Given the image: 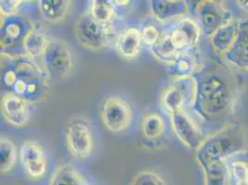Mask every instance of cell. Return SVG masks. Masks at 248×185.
I'll list each match as a JSON object with an SVG mask.
<instances>
[{
  "instance_id": "21",
  "label": "cell",
  "mask_w": 248,
  "mask_h": 185,
  "mask_svg": "<svg viewBox=\"0 0 248 185\" xmlns=\"http://www.w3.org/2000/svg\"><path fill=\"white\" fill-rule=\"evenodd\" d=\"M49 39L39 29L32 27L22 42V49L25 56L31 60L42 58Z\"/></svg>"
},
{
  "instance_id": "15",
  "label": "cell",
  "mask_w": 248,
  "mask_h": 185,
  "mask_svg": "<svg viewBox=\"0 0 248 185\" xmlns=\"http://www.w3.org/2000/svg\"><path fill=\"white\" fill-rule=\"evenodd\" d=\"M31 28V24L20 16L1 19V53H9L17 44L22 47L23 39Z\"/></svg>"
},
{
  "instance_id": "26",
  "label": "cell",
  "mask_w": 248,
  "mask_h": 185,
  "mask_svg": "<svg viewBox=\"0 0 248 185\" xmlns=\"http://www.w3.org/2000/svg\"><path fill=\"white\" fill-rule=\"evenodd\" d=\"M17 162V146L11 140L0 139V170L2 174L11 172Z\"/></svg>"
},
{
  "instance_id": "24",
  "label": "cell",
  "mask_w": 248,
  "mask_h": 185,
  "mask_svg": "<svg viewBox=\"0 0 248 185\" xmlns=\"http://www.w3.org/2000/svg\"><path fill=\"white\" fill-rule=\"evenodd\" d=\"M141 131L143 136L147 140L153 141L161 138L166 131L164 118L156 112L145 114L142 120Z\"/></svg>"
},
{
  "instance_id": "27",
  "label": "cell",
  "mask_w": 248,
  "mask_h": 185,
  "mask_svg": "<svg viewBox=\"0 0 248 185\" xmlns=\"http://www.w3.org/2000/svg\"><path fill=\"white\" fill-rule=\"evenodd\" d=\"M234 185H248V156L247 151L228 160Z\"/></svg>"
},
{
  "instance_id": "30",
  "label": "cell",
  "mask_w": 248,
  "mask_h": 185,
  "mask_svg": "<svg viewBox=\"0 0 248 185\" xmlns=\"http://www.w3.org/2000/svg\"><path fill=\"white\" fill-rule=\"evenodd\" d=\"M140 31H141L143 44H145V46H149L150 48L153 47L162 36L159 29L152 24L145 25Z\"/></svg>"
},
{
  "instance_id": "17",
  "label": "cell",
  "mask_w": 248,
  "mask_h": 185,
  "mask_svg": "<svg viewBox=\"0 0 248 185\" xmlns=\"http://www.w3.org/2000/svg\"><path fill=\"white\" fill-rule=\"evenodd\" d=\"M149 10L156 21L168 22L187 17L189 7L183 0H152L149 1Z\"/></svg>"
},
{
  "instance_id": "10",
  "label": "cell",
  "mask_w": 248,
  "mask_h": 185,
  "mask_svg": "<svg viewBox=\"0 0 248 185\" xmlns=\"http://www.w3.org/2000/svg\"><path fill=\"white\" fill-rule=\"evenodd\" d=\"M170 124L172 132L178 140L186 147L195 152L206 138L200 124L187 110H181L171 114Z\"/></svg>"
},
{
  "instance_id": "12",
  "label": "cell",
  "mask_w": 248,
  "mask_h": 185,
  "mask_svg": "<svg viewBox=\"0 0 248 185\" xmlns=\"http://www.w3.org/2000/svg\"><path fill=\"white\" fill-rule=\"evenodd\" d=\"M21 164L32 180H40L47 171V159L44 148L36 141H26L20 152Z\"/></svg>"
},
{
  "instance_id": "6",
  "label": "cell",
  "mask_w": 248,
  "mask_h": 185,
  "mask_svg": "<svg viewBox=\"0 0 248 185\" xmlns=\"http://www.w3.org/2000/svg\"><path fill=\"white\" fill-rule=\"evenodd\" d=\"M197 96V80L195 77L173 81V84L161 93L160 104L170 116L181 110L192 109Z\"/></svg>"
},
{
  "instance_id": "18",
  "label": "cell",
  "mask_w": 248,
  "mask_h": 185,
  "mask_svg": "<svg viewBox=\"0 0 248 185\" xmlns=\"http://www.w3.org/2000/svg\"><path fill=\"white\" fill-rule=\"evenodd\" d=\"M143 46L141 31L135 27H130L123 31L117 38L115 47L121 57L128 61L139 57Z\"/></svg>"
},
{
  "instance_id": "13",
  "label": "cell",
  "mask_w": 248,
  "mask_h": 185,
  "mask_svg": "<svg viewBox=\"0 0 248 185\" xmlns=\"http://www.w3.org/2000/svg\"><path fill=\"white\" fill-rule=\"evenodd\" d=\"M205 62L198 48L180 52L170 64L168 65L169 75L173 81L195 77Z\"/></svg>"
},
{
  "instance_id": "5",
  "label": "cell",
  "mask_w": 248,
  "mask_h": 185,
  "mask_svg": "<svg viewBox=\"0 0 248 185\" xmlns=\"http://www.w3.org/2000/svg\"><path fill=\"white\" fill-rule=\"evenodd\" d=\"M42 59L44 69L51 79L64 80L73 72V53L70 46L63 40L49 39Z\"/></svg>"
},
{
  "instance_id": "4",
  "label": "cell",
  "mask_w": 248,
  "mask_h": 185,
  "mask_svg": "<svg viewBox=\"0 0 248 185\" xmlns=\"http://www.w3.org/2000/svg\"><path fill=\"white\" fill-rule=\"evenodd\" d=\"M74 32L80 45L90 51L107 47L114 36L113 23L101 24L94 21L89 11L81 13L74 24Z\"/></svg>"
},
{
  "instance_id": "31",
  "label": "cell",
  "mask_w": 248,
  "mask_h": 185,
  "mask_svg": "<svg viewBox=\"0 0 248 185\" xmlns=\"http://www.w3.org/2000/svg\"><path fill=\"white\" fill-rule=\"evenodd\" d=\"M23 1L20 0H1L0 1V11L1 19L15 16L18 9L20 8Z\"/></svg>"
},
{
  "instance_id": "33",
  "label": "cell",
  "mask_w": 248,
  "mask_h": 185,
  "mask_svg": "<svg viewBox=\"0 0 248 185\" xmlns=\"http://www.w3.org/2000/svg\"><path fill=\"white\" fill-rule=\"evenodd\" d=\"M247 71H248V68H247Z\"/></svg>"
},
{
  "instance_id": "23",
  "label": "cell",
  "mask_w": 248,
  "mask_h": 185,
  "mask_svg": "<svg viewBox=\"0 0 248 185\" xmlns=\"http://www.w3.org/2000/svg\"><path fill=\"white\" fill-rule=\"evenodd\" d=\"M204 185H232V179L228 161H221L202 170Z\"/></svg>"
},
{
  "instance_id": "14",
  "label": "cell",
  "mask_w": 248,
  "mask_h": 185,
  "mask_svg": "<svg viewBox=\"0 0 248 185\" xmlns=\"http://www.w3.org/2000/svg\"><path fill=\"white\" fill-rule=\"evenodd\" d=\"M31 103L13 92H5L1 98L4 119L15 127H23L31 118Z\"/></svg>"
},
{
  "instance_id": "1",
  "label": "cell",
  "mask_w": 248,
  "mask_h": 185,
  "mask_svg": "<svg viewBox=\"0 0 248 185\" xmlns=\"http://www.w3.org/2000/svg\"><path fill=\"white\" fill-rule=\"evenodd\" d=\"M232 69L221 60L211 61L195 75L197 96L191 110L199 121L224 122L233 113L242 84Z\"/></svg>"
},
{
  "instance_id": "20",
  "label": "cell",
  "mask_w": 248,
  "mask_h": 185,
  "mask_svg": "<svg viewBox=\"0 0 248 185\" xmlns=\"http://www.w3.org/2000/svg\"><path fill=\"white\" fill-rule=\"evenodd\" d=\"M72 6L69 0H40L38 10L44 21L50 23H60L64 21Z\"/></svg>"
},
{
  "instance_id": "29",
  "label": "cell",
  "mask_w": 248,
  "mask_h": 185,
  "mask_svg": "<svg viewBox=\"0 0 248 185\" xmlns=\"http://www.w3.org/2000/svg\"><path fill=\"white\" fill-rule=\"evenodd\" d=\"M130 185H167L164 179L155 171L142 170L135 175Z\"/></svg>"
},
{
  "instance_id": "28",
  "label": "cell",
  "mask_w": 248,
  "mask_h": 185,
  "mask_svg": "<svg viewBox=\"0 0 248 185\" xmlns=\"http://www.w3.org/2000/svg\"><path fill=\"white\" fill-rule=\"evenodd\" d=\"M150 49L153 56L157 61L166 63L167 65L170 64L179 54V52L177 51L175 47L173 46L169 33L162 35L159 41Z\"/></svg>"
},
{
  "instance_id": "25",
  "label": "cell",
  "mask_w": 248,
  "mask_h": 185,
  "mask_svg": "<svg viewBox=\"0 0 248 185\" xmlns=\"http://www.w3.org/2000/svg\"><path fill=\"white\" fill-rule=\"evenodd\" d=\"M88 11L93 20L101 24H112L116 16L113 1L93 0Z\"/></svg>"
},
{
  "instance_id": "2",
  "label": "cell",
  "mask_w": 248,
  "mask_h": 185,
  "mask_svg": "<svg viewBox=\"0 0 248 185\" xmlns=\"http://www.w3.org/2000/svg\"><path fill=\"white\" fill-rule=\"evenodd\" d=\"M1 82L29 103L46 100L49 95V76L45 69L25 55L1 53Z\"/></svg>"
},
{
  "instance_id": "8",
  "label": "cell",
  "mask_w": 248,
  "mask_h": 185,
  "mask_svg": "<svg viewBox=\"0 0 248 185\" xmlns=\"http://www.w3.org/2000/svg\"><path fill=\"white\" fill-rule=\"evenodd\" d=\"M65 140L70 153L76 158L86 159L93 152V131L89 123L83 118H73L68 122Z\"/></svg>"
},
{
  "instance_id": "32",
  "label": "cell",
  "mask_w": 248,
  "mask_h": 185,
  "mask_svg": "<svg viewBox=\"0 0 248 185\" xmlns=\"http://www.w3.org/2000/svg\"><path fill=\"white\" fill-rule=\"evenodd\" d=\"M115 5H118V6H127L129 5V1H113Z\"/></svg>"
},
{
  "instance_id": "7",
  "label": "cell",
  "mask_w": 248,
  "mask_h": 185,
  "mask_svg": "<svg viewBox=\"0 0 248 185\" xmlns=\"http://www.w3.org/2000/svg\"><path fill=\"white\" fill-rule=\"evenodd\" d=\"M195 18L202 33L207 35V38L220 27L235 19L222 2L214 0L198 2L195 10Z\"/></svg>"
},
{
  "instance_id": "9",
  "label": "cell",
  "mask_w": 248,
  "mask_h": 185,
  "mask_svg": "<svg viewBox=\"0 0 248 185\" xmlns=\"http://www.w3.org/2000/svg\"><path fill=\"white\" fill-rule=\"evenodd\" d=\"M100 119L104 127L112 134L127 131L133 123L134 111L130 104L117 96L107 98L100 109Z\"/></svg>"
},
{
  "instance_id": "16",
  "label": "cell",
  "mask_w": 248,
  "mask_h": 185,
  "mask_svg": "<svg viewBox=\"0 0 248 185\" xmlns=\"http://www.w3.org/2000/svg\"><path fill=\"white\" fill-rule=\"evenodd\" d=\"M220 60L231 68L247 70L248 66V17L239 19L235 42L232 48Z\"/></svg>"
},
{
  "instance_id": "3",
  "label": "cell",
  "mask_w": 248,
  "mask_h": 185,
  "mask_svg": "<svg viewBox=\"0 0 248 185\" xmlns=\"http://www.w3.org/2000/svg\"><path fill=\"white\" fill-rule=\"evenodd\" d=\"M248 148V134L239 123H229L206 136L196 151L195 159L201 170L242 154Z\"/></svg>"
},
{
  "instance_id": "11",
  "label": "cell",
  "mask_w": 248,
  "mask_h": 185,
  "mask_svg": "<svg viewBox=\"0 0 248 185\" xmlns=\"http://www.w3.org/2000/svg\"><path fill=\"white\" fill-rule=\"evenodd\" d=\"M169 35L176 50L180 53L197 48L202 31L195 19L185 17L176 21Z\"/></svg>"
},
{
  "instance_id": "22",
  "label": "cell",
  "mask_w": 248,
  "mask_h": 185,
  "mask_svg": "<svg viewBox=\"0 0 248 185\" xmlns=\"http://www.w3.org/2000/svg\"><path fill=\"white\" fill-rule=\"evenodd\" d=\"M47 185H88L77 169L73 165L59 166L51 175Z\"/></svg>"
},
{
  "instance_id": "19",
  "label": "cell",
  "mask_w": 248,
  "mask_h": 185,
  "mask_svg": "<svg viewBox=\"0 0 248 185\" xmlns=\"http://www.w3.org/2000/svg\"><path fill=\"white\" fill-rule=\"evenodd\" d=\"M239 19H234L226 25L220 27L210 37L208 42L214 53L221 59L232 46L237 37Z\"/></svg>"
}]
</instances>
